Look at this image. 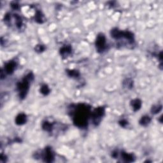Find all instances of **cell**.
Here are the masks:
<instances>
[{
	"instance_id": "obj_1",
	"label": "cell",
	"mask_w": 163,
	"mask_h": 163,
	"mask_svg": "<svg viewBox=\"0 0 163 163\" xmlns=\"http://www.w3.org/2000/svg\"><path fill=\"white\" fill-rule=\"evenodd\" d=\"M91 108L88 104L79 103L71 104L69 107V113L75 125L81 129L88 126L89 119L91 116Z\"/></svg>"
},
{
	"instance_id": "obj_2",
	"label": "cell",
	"mask_w": 163,
	"mask_h": 163,
	"mask_svg": "<svg viewBox=\"0 0 163 163\" xmlns=\"http://www.w3.org/2000/svg\"><path fill=\"white\" fill-rule=\"evenodd\" d=\"M111 36L114 40L119 41L120 43L123 42L122 45L127 44L133 46L135 43V38L134 34L129 31L120 30L119 28H113L110 31Z\"/></svg>"
},
{
	"instance_id": "obj_3",
	"label": "cell",
	"mask_w": 163,
	"mask_h": 163,
	"mask_svg": "<svg viewBox=\"0 0 163 163\" xmlns=\"http://www.w3.org/2000/svg\"><path fill=\"white\" fill-rule=\"evenodd\" d=\"M34 80V75L32 72L28 73L17 84V90L18 94V97L21 100L26 98L29 91L30 89V85Z\"/></svg>"
},
{
	"instance_id": "obj_4",
	"label": "cell",
	"mask_w": 163,
	"mask_h": 163,
	"mask_svg": "<svg viewBox=\"0 0 163 163\" xmlns=\"http://www.w3.org/2000/svg\"><path fill=\"white\" fill-rule=\"evenodd\" d=\"M105 114V108L103 107H99L95 108L91 113V120L94 126H98Z\"/></svg>"
},
{
	"instance_id": "obj_5",
	"label": "cell",
	"mask_w": 163,
	"mask_h": 163,
	"mask_svg": "<svg viewBox=\"0 0 163 163\" xmlns=\"http://www.w3.org/2000/svg\"><path fill=\"white\" fill-rule=\"evenodd\" d=\"M36 158L41 157L45 162H52L55 159V153L51 147H46L40 153H36Z\"/></svg>"
},
{
	"instance_id": "obj_6",
	"label": "cell",
	"mask_w": 163,
	"mask_h": 163,
	"mask_svg": "<svg viewBox=\"0 0 163 163\" xmlns=\"http://www.w3.org/2000/svg\"><path fill=\"white\" fill-rule=\"evenodd\" d=\"M95 46L96 51L98 53H103L104 51H106L107 49V38L103 33H99L97 36L96 39L95 41Z\"/></svg>"
},
{
	"instance_id": "obj_7",
	"label": "cell",
	"mask_w": 163,
	"mask_h": 163,
	"mask_svg": "<svg viewBox=\"0 0 163 163\" xmlns=\"http://www.w3.org/2000/svg\"><path fill=\"white\" fill-rule=\"evenodd\" d=\"M17 66V64L16 61H13V60L9 61L5 63V66H4V69L3 70L5 71V74L12 75V73H14V72L16 70Z\"/></svg>"
},
{
	"instance_id": "obj_8",
	"label": "cell",
	"mask_w": 163,
	"mask_h": 163,
	"mask_svg": "<svg viewBox=\"0 0 163 163\" xmlns=\"http://www.w3.org/2000/svg\"><path fill=\"white\" fill-rule=\"evenodd\" d=\"M122 160L125 162H132L135 161L136 157L132 153H128L126 152H122L120 154Z\"/></svg>"
},
{
	"instance_id": "obj_9",
	"label": "cell",
	"mask_w": 163,
	"mask_h": 163,
	"mask_svg": "<svg viewBox=\"0 0 163 163\" xmlns=\"http://www.w3.org/2000/svg\"><path fill=\"white\" fill-rule=\"evenodd\" d=\"M60 54L63 57L66 58L67 57L70 56L72 53V47L70 45H65L63 46L60 49Z\"/></svg>"
},
{
	"instance_id": "obj_10",
	"label": "cell",
	"mask_w": 163,
	"mask_h": 163,
	"mask_svg": "<svg viewBox=\"0 0 163 163\" xmlns=\"http://www.w3.org/2000/svg\"><path fill=\"white\" fill-rule=\"evenodd\" d=\"M15 122L18 126L24 125L27 122V116L24 113H20L16 116Z\"/></svg>"
},
{
	"instance_id": "obj_11",
	"label": "cell",
	"mask_w": 163,
	"mask_h": 163,
	"mask_svg": "<svg viewBox=\"0 0 163 163\" xmlns=\"http://www.w3.org/2000/svg\"><path fill=\"white\" fill-rule=\"evenodd\" d=\"M12 19L14 21V24L16 28L18 29V30H21V28L23 26V21L22 17L18 14H14L13 15V16L12 15Z\"/></svg>"
},
{
	"instance_id": "obj_12",
	"label": "cell",
	"mask_w": 163,
	"mask_h": 163,
	"mask_svg": "<svg viewBox=\"0 0 163 163\" xmlns=\"http://www.w3.org/2000/svg\"><path fill=\"white\" fill-rule=\"evenodd\" d=\"M130 105H131V108L134 112H137V111L140 110V108H141L142 101L138 98L134 99L131 101Z\"/></svg>"
},
{
	"instance_id": "obj_13",
	"label": "cell",
	"mask_w": 163,
	"mask_h": 163,
	"mask_svg": "<svg viewBox=\"0 0 163 163\" xmlns=\"http://www.w3.org/2000/svg\"><path fill=\"white\" fill-rule=\"evenodd\" d=\"M54 124L48 120L43 121L42 124V129L48 132H52L54 130Z\"/></svg>"
},
{
	"instance_id": "obj_14",
	"label": "cell",
	"mask_w": 163,
	"mask_h": 163,
	"mask_svg": "<svg viewBox=\"0 0 163 163\" xmlns=\"http://www.w3.org/2000/svg\"><path fill=\"white\" fill-rule=\"evenodd\" d=\"M35 20L38 24H43L45 21V17L44 14L40 10H37L35 16Z\"/></svg>"
},
{
	"instance_id": "obj_15",
	"label": "cell",
	"mask_w": 163,
	"mask_h": 163,
	"mask_svg": "<svg viewBox=\"0 0 163 163\" xmlns=\"http://www.w3.org/2000/svg\"><path fill=\"white\" fill-rule=\"evenodd\" d=\"M151 121L152 119L150 117H149V116H143L140 119L139 123L141 126L146 127L151 122Z\"/></svg>"
},
{
	"instance_id": "obj_16",
	"label": "cell",
	"mask_w": 163,
	"mask_h": 163,
	"mask_svg": "<svg viewBox=\"0 0 163 163\" xmlns=\"http://www.w3.org/2000/svg\"><path fill=\"white\" fill-rule=\"evenodd\" d=\"M66 73L68 76L72 79H77L80 75V72L78 70H68L66 71Z\"/></svg>"
},
{
	"instance_id": "obj_17",
	"label": "cell",
	"mask_w": 163,
	"mask_h": 163,
	"mask_svg": "<svg viewBox=\"0 0 163 163\" xmlns=\"http://www.w3.org/2000/svg\"><path fill=\"white\" fill-rule=\"evenodd\" d=\"M40 92L44 95V96H47L49 95L51 92V89L50 88H49V86H48L47 84H43L41 88H40Z\"/></svg>"
},
{
	"instance_id": "obj_18",
	"label": "cell",
	"mask_w": 163,
	"mask_h": 163,
	"mask_svg": "<svg viewBox=\"0 0 163 163\" xmlns=\"http://www.w3.org/2000/svg\"><path fill=\"white\" fill-rule=\"evenodd\" d=\"M123 86L128 89H132L133 88V81L131 79H126L123 81Z\"/></svg>"
},
{
	"instance_id": "obj_19",
	"label": "cell",
	"mask_w": 163,
	"mask_h": 163,
	"mask_svg": "<svg viewBox=\"0 0 163 163\" xmlns=\"http://www.w3.org/2000/svg\"><path fill=\"white\" fill-rule=\"evenodd\" d=\"M162 109V106L161 104H156L152 106L151 108V112L153 114H157L159 113Z\"/></svg>"
},
{
	"instance_id": "obj_20",
	"label": "cell",
	"mask_w": 163,
	"mask_h": 163,
	"mask_svg": "<svg viewBox=\"0 0 163 163\" xmlns=\"http://www.w3.org/2000/svg\"><path fill=\"white\" fill-rule=\"evenodd\" d=\"M45 49H46V47H45L44 45H41V44L37 45L35 46V52H38V53L43 52L45 51Z\"/></svg>"
},
{
	"instance_id": "obj_21",
	"label": "cell",
	"mask_w": 163,
	"mask_h": 163,
	"mask_svg": "<svg viewBox=\"0 0 163 163\" xmlns=\"http://www.w3.org/2000/svg\"><path fill=\"white\" fill-rule=\"evenodd\" d=\"M119 125L122 128H126L127 126H128V122L126 119H122L119 121Z\"/></svg>"
},
{
	"instance_id": "obj_22",
	"label": "cell",
	"mask_w": 163,
	"mask_h": 163,
	"mask_svg": "<svg viewBox=\"0 0 163 163\" xmlns=\"http://www.w3.org/2000/svg\"><path fill=\"white\" fill-rule=\"evenodd\" d=\"M11 7L14 10H18L19 8V5L16 2H13L11 3Z\"/></svg>"
},
{
	"instance_id": "obj_23",
	"label": "cell",
	"mask_w": 163,
	"mask_h": 163,
	"mask_svg": "<svg viewBox=\"0 0 163 163\" xmlns=\"http://www.w3.org/2000/svg\"><path fill=\"white\" fill-rule=\"evenodd\" d=\"M0 160H1V162H6V156H5L3 154H2L1 159H0Z\"/></svg>"
}]
</instances>
